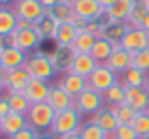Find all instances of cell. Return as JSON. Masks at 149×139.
Wrapping results in <instances>:
<instances>
[{"mask_svg": "<svg viewBox=\"0 0 149 139\" xmlns=\"http://www.w3.org/2000/svg\"><path fill=\"white\" fill-rule=\"evenodd\" d=\"M25 70L29 72L30 79H40V81H45V83H49V79L57 73V68L51 60V55H45V53H34L32 56H29Z\"/></svg>", "mask_w": 149, "mask_h": 139, "instance_id": "cell-1", "label": "cell"}, {"mask_svg": "<svg viewBox=\"0 0 149 139\" xmlns=\"http://www.w3.org/2000/svg\"><path fill=\"white\" fill-rule=\"evenodd\" d=\"M79 128H81V113L76 107H72V109L57 113L49 133L53 137H61V136H68V133L79 132Z\"/></svg>", "mask_w": 149, "mask_h": 139, "instance_id": "cell-2", "label": "cell"}, {"mask_svg": "<svg viewBox=\"0 0 149 139\" xmlns=\"http://www.w3.org/2000/svg\"><path fill=\"white\" fill-rule=\"evenodd\" d=\"M55 117H57V111H55L47 102L32 103L29 113H26L29 124L36 130H51V126H53V122H55Z\"/></svg>", "mask_w": 149, "mask_h": 139, "instance_id": "cell-3", "label": "cell"}, {"mask_svg": "<svg viewBox=\"0 0 149 139\" xmlns=\"http://www.w3.org/2000/svg\"><path fill=\"white\" fill-rule=\"evenodd\" d=\"M119 79H121L119 73H115L108 64H98V68L87 77L89 88H95V90L102 92V94H104L106 90H109L113 85L119 83Z\"/></svg>", "mask_w": 149, "mask_h": 139, "instance_id": "cell-4", "label": "cell"}, {"mask_svg": "<svg viewBox=\"0 0 149 139\" xmlns=\"http://www.w3.org/2000/svg\"><path fill=\"white\" fill-rule=\"evenodd\" d=\"M104 105H106L104 94L95 90V88H87L76 98V109L81 115H93L95 117L96 113H100L104 109Z\"/></svg>", "mask_w": 149, "mask_h": 139, "instance_id": "cell-5", "label": "cell"}, {"mask_svg": "<svg viewBox=\"0 0 149 139\" xmlns=\"http://www.w3.org/2000/svg\"><path fill=\"white\" fill-rule=\"evenodd\" d=\"M26 60H29V56H26L25 51L8 45V38L6 40L0 38V62H2V70L13 72V70L25 68Z\"/></svg>", "mask_w": 149, "mask_h": 139, "instance_id": "cell-6", "label": "cell"}, {"mask_svg": "<svg viewBox=\"0 0 149 139\" xmlns=\"http://www.w3.org/2000/svg\"><path fill=\"white\" fill-rule=\"evenodd\" d=\"M13 10L19 19H25L36 25L40 19L47 15V8L40 2V0H15Z\"/></svg>", "mask_w": 149, "mask_h": 139, "instance_id": "cell-7", "label": "cell"}, {"mask_svg": "<svg viewBox=\"0 0 149 139\" xmlns=\"http://www.w3.org/2000/svg\"><path fill=\"white\" fill-rule=\"evenodd\" d=\"M42 41V36L38 34V30L34 28H15V32L8 38V45L11 47H17L21 51H30V49H36Z\"/></svg>", "mask_w": 149, "mask_h": 139, "instance_id": "cell-8", "label": "cell"}, {"mask_svg": "<svg viewBox=\"0 0 149 139\" xmlns=\"http://www.w3.org/2000/svg\"><path fill=\"white\" fill-rule=\"evenodd\" d=\"M119 45L130 53H138L142 49H147L149 47V32H146L143 28H138V26H127Z\"/></svg>", "mask_w": 149, "mask_h": 139, "instance_id": "cell-9", "label": "cell"}, {"mask_svg": "<svg viewBox=\"0 0 149 139\" xmlns=\"http://www.w3.org/2000/svg\"><path fill=\"white\" fill-rule=\"evenodd\" d=\"M74 15L83 21H100L102 17H106V10L100 6L98 0H76L72 4Z\"/></svg>", "mask_w": 149, "mask_h": 139, "instance_id": "cell-10", "label": "cell"}, {"mask_svg": "<svg viewBox=\"0 0 149 139\" xmlns=\"http://www.w3.org/2000/svg\"><path fill=\"white\" fill-rule=\"evenodd\" d=\"M0 77H2L8 92H23L26 88V85H29V81H30V75L25 68L13 70V72L2 70V72H0Z\"/></svg>", "mask_w": 149, "mask_h": 139, "instance_id": "cell-11", "label": "cell"}, {"mask_svg": "<svg viewBox=\"0 0 149 139\" xmlns=\"http://www.w3.org/2000/svg\"><path fill=\"white\" fill-rule=\"evenodd\" d=\"M47 103L57 111V113H61V111L76 107V98H74L72 94H68L61 85H51L49 96H47Z\"/></svg>", "mask_w": 149, "mask_h": 139, "instance_id": "cell-12", "label": "cell"}, {"mask_svg": "<svg viewBox=\"0 0 149 139\" xmlns=\"http://www.w3.org/2000/svg\"><path fill=\"white\" fill-rule=\"evenodd\" d=\"M125 103L136 109L138 113H146L149 107V90L140 87H127L125 88Z\"/></svg>", "mask_w": 149, "mask_h": 139, "instance_id": "cell-13", "label": "cell"}, {"mask_svg": "<svg viewBox=\"0 0 149 139\" xmlns=\"http://www.w3.org/2000/svg\"><path fill=\"white\" fill-rule=\"evenodd\" d=\"M138 0H117L109 10H106V21L108 23H127L132 10L136 8Z\"/></svg>", "mask_w": 149, "mask_h": 139, "instance_id": "cell-14", "label": "cell"}, {"mask_svg": "<svg viewBox=\"0 0 149 139\" xmlns=\"http://www.w3.org/2000/svg\"><path fill=\"white\" fill-rule=\"evenodd\" d=\"M49 88L51 85L45 83V81L40 79H30L26 88L23 90V94L26 96L30 103H42V102H47V96H49Z\"/></svg>", "mask_w": 149, "mask_h": 139, "instance_id": "cell-15", "label": "cell"}, {"mask_svg": "<svg viewBox=\"0 0 149 139\" xmlns=\"http://www.w3.org/2000/svg\"><path fill=\"white\" fill-rule=\"evenodd\" d=\"M106 64H108V66L111 68L115 73L123 75L128 68H132V53L127 51V49H123L119 45V47H115V51L111 53V56L108 58V62H106Z\"/></svg>", "mask_w": 149, "mask_h": 139, "instance_id": "cell-16", "label": "cell"}, {"mask_svg": "<svg viewBox=\"0 0 149 139\" xmlns=\"http://www.w3.org/2000/svg\"><path fill=\"white\" fill-rule=\"evenodd\" d=\"M58 85H61L68 94H72L74 98H77L83 90H87V88H89L87 77L76 75V73H72V72H66L64 75H62V79H61V83H58Z\"/></svg>", "mask_w": 149, "mask_h": 139, "instance_id": "cell-17", "label": "cell"}, {"mask_svg": "<svg viewBox=\"0 0 149 139\" xmlns=\"http://www.w3.org/2000/svg\"><path fill=\"white\" fill-rule=\"evenodd\" d=\"M96 68H98V62L93 58V55H74V60L70 64L68 72L81 77H89Z\"/></svg>", "mask_w": 149, "mask_h": 139, "instance_id": "cell-18", "label": "cell"}, {"mask_svg": "<svg viewBox=\"0 0 149 139\" xmlns=\"http://www.w3.org/2000/svg\"><path fill=\"white\" fill-rule=\"evenodd\" d=\"M93 122H96L104 130L106 136H113V132L119 128V120H117V115L113 111V107H104L100 113H96L93 117Z\"/></svg>", "mask_w": 149, "mask_h": 139, "instance_id": "cell-19", "label": "cell"}, {"mask_svg": "<svg viewBox=\"0 0 149 139\" xmlns=\"http://www.w3.org/2000/svg\"><path fill=\"white\" fill-rule=\"evenodd\" d=\"M29 124V118L26 115H19V113H10L8 117L2 118V133L8 137H13L17 132L25 130Z\"/></svg>", "mask_w": 149, "mask_h": 139, "instance_id": "cell-20", "label": "cell"}, {"mask_svg": "<svg viewBox=\"0 0 149 139\" xmlns=\"http://www.w3.org/2000/svg\"><path fill=\"white\" fill-rule=\"evenodd\" d=\"M77 32H79V30H77V26L74 25L72 21L58 23L57 30H55V38H53V40L57 41L58 47H70V45L74 43V40H76Z\"/></svg>", "mask_w": 149, "mask_h": 139, "instance_id": "cell-21", "label": "cell"}, {"mask_svg": "<svg viewBox=\"0 0 149 139\" xmlns=\"http://www.w3.org/2000/svg\"><path fill=\"white\" fill-rule=\"evenodd\" d=\"M17 13H15V10H11V8L8 6H0V38L2 40H6V38H10L11 34L15 32V28H17Z\"/></svg>", "mask_w": 149, "mask_h": 139, "instance_id": "cell-22", "label": "cell"}, {"mask_svg": "<svg viewBox=\"0 0 149 139\" xmlns=\"http://www.w3.org/2000/svg\"><path fill=\"white\" fill-rule=\"evenodd\" d=\"M95 41H96V36L89 30H79L74 40V43L70 45L74 55H91L93 47H95Z\"/></svg>", "mask_w": 149, "mask_h": 139, "instance_id": "cell-23", "label": "cell"}, {"mask_svg": "<svg viewBox=\"0 0 149 139\" xmlns=\"http://www.w3.org/2000/svg\"><path fill=\"white\" fill-rule=\"evenodd\" d=\"M115 47H119V43H113V41L108 40V38H96L91 55L98 64H106L108 58L111 56V53L115 51Z\"/></svg>", "mask_w": 149, "mask_h": 139, "instance_id": "cell-24", "label": "cell"}, {"mask_svg": "<svg viewBox=\"0 0 149 139\" xmlns=\"http://www.w3.org/2000/svg\"><path fill=\"white\" fill-rule=\"evenodd\" d=\"M123 85L125 87H140V88H146L147 87V81H149V73L142 72L138 68H128L127 72L123 73Z\"/></svg>", "mask_w": 149, "mask_h": 139, "instance_id": "cell-25", "label": "cell"}, {"mask_svg": "<svg viewBox=\"0 0 149 139\" xmlns=\"http://www.w3.org/2000/svg\"><path fill=\"white\" fill-rule=\"evenodd\" d=\"M47 17H51L55 23H68V21H74V10H72V4H68V2H64L62 0L61 4H57V6H53V8H49L47 10Z\"/></svg>", "mask_w": 149, "mask_h": 139, "instance_id": "cell-26", "label": "cell"}, {"mask_svg": "<svg viewBox=\"0 0 149 139\" xmlns=\"http://www.w3.org/2000/svg\"><path fill=\"white\" fill-rule=\"evenodd\" d=\"M51 60H53L57 72H61V70L68 72L70 64H72V60H74V53H72L70 47H57V51L51 55Z\"/></svg>", "mask_w": 149, "mask_h": 139, "instance_id": "cell-27", "label": "cell"}, {"mask_svg": "<svg viewBox=\"0 0 149 139\" xmlns=\"http://www.w3.org/2000/svg\"><path fill=\"white\" fill-rule=\"evenodd\" d=\"M8 102H10V107H11V113H19V115H26L30 109L32 103L26 100V96L23 92H8Z\"/></svg>", "mask_w": 149, "mask_h": 139, "instance_id": "cell-28", "label": "cell"}, {"mask_svg": "<svg viewBox=\"0 0 149 139\" xmlns=\"http://www.w3.org/2000/svg\"><path fill=\"white\" fill-rule=\"evenodd\" d=\"M125 85L121 83H117V85H113L109 90H106L104 92V102L108 103L109 107H117V105H121V103H125Z\"/></svg>", "mask_w": 149, "mask_h": 139, "instance_id": "cell-29", "label": "cell"}, {"mask_svg": "<svg viewBox=\"0 0 149 139\" xmlns=\"http://www.w3.org/2000/svg\"><path fill=\"white\" fill-rule=\"evenodd\" d=\"M113 111H115L117 115V120H119V126L121 124H128L132 126V122L136 120V117H138V111L132 109L130 105H127V103H121V105L113 107Z\"/></svg>", "mask_w": 149, "mask_h": 139, "instance_id": "cell-30", "label": "cell"}, {"mask_svg": "<svg viewBox=\"0 0 149 139\" xmlns=\"http://www.w3.org/2000/svg\"><path fill=\"white\" fill-rule=\"evenodd\" d=\"M125 30H127V23H108L102 38H108L113 43H119L123 34H125Z\"/></svg>", "mask_w": 149, "mask_h": 139, "instance_id": "cell-31", "label": "cell"}, {"mask_svg": "<svg viewBox=\"0 0 149 139\" xmlns=\"http://www.w3.org/2000/svg\"><path fill=\"white\" fill-rule=\"evenodd\" d=\"M147 13H149L147 6L138 0L136 8L132 10V13H130V17L127 19V26H138V28H142V23H143V19L147 17Z\"/></svg>", "mask_w": 149, "mask_h": 139, "instance_id": "cell-32", "label": "cell"}, {"mask_svg": "<svg viewBox=\"0 0 149 139\" xmlns=\"http://www.w3.org/2000/svg\"><path fill=\"white\" fill-rule=\"evenodd\" d=\"M79 136H81V139H106L108 137L104 133V130H102L96 122H93V120L87 122V124H81Z\"/></svg>", "mask_w": 149, "mask_h": 139, "instance_id": "cell-33", "label": "cell"}, {"mask_svg": "<svg viewBox=\"0 0 149 139\" xmlns=\"http://www.w3.org/2000/svg\"><path fill=\"white\" fill-rule=\"evenodd\" d=\"M34 28L38 30V34L42 36V40H45V38H55V30H57V23L53 21L51 17L45 15L44 19H40V21L34 25Z\"/></svg>", "mask_w": 149, "mask_h": 139, "instance_id": "cell-34", "label": "cell"}, {"mask_svg": "<svg viewBox=\"0 0 149 139\" xmlns=\"http://www.w3.org/2000/svg\"><path fill=\"white\" fill-rule=\"evenodd\" d=\"M132 66L149 73V47L142 49L138 53H132Z\"/></svg>", "mask_w": 149, "mask_h": 139, "instance_id": "cell-35", "label": "cell"}, {"mask_svg": "<svg viewBox=\"0 0 149 139\" xmlns=\"http://www.w3.org/2000/svg\"><path fill=\"white\" fill-rule=\"evenodd\" d=\"M132 128L136 130V133L140 136V139L149 136V113H138L136 120L132 122Z\"/></svg>", "mask_w": 149, "mask_h": 139, "instance_id": "cell-36", "label": "cell"}, {"mask_svg": "<svg viewBox=\"0 0 149 139\" xmlns=\"http://www.w3.org/2000/svg\"><path fill=\"white\" fill-rule=\"evenodd\" d=\"M113 139H140V136L136 133V130L128 124H121L119 128L113 132Z\"/></svg>", "mask_w": 149, "mask_h": 139, "instance_id": "cell-37", "label": "cell"}, {"mask_svg": "<svg viewBox=\"0 0 149 139\" xmlns=\"http://www.w3.org/2000/svg\"><path fill=\"white\" fill-rule=\"evenodd\" d=\"M38 137H40L38 130H36V128H32V126H26L25 130L17 132L13 137H10V139H38Z\"/></svg>", "mask_w": 149, "mask_h": 139, "instance_id": "cell-38", "label": "cell"}, {"mask_svg": "<svg viewBox=\"0 0 149 139\" xmlns=\"http://www.w3.org/2000/svg\"><path fill=\"white\" fill-rule=\"evenodd\" d=\"M11 113V107H10V102H8V98L4 96V98H0V118L8 117V115Z\"/></svg>", "mask_w": 149, "mask_h": 139, "instance_id": "cell-39", "label": "cell"}, {"mask_svg": "<svg viewBox=\"0 0 149 139\" xmlns=\"http://www.w3.org/2000/svg\"><path fill=\"white\" fill-rule=\"evenodd\" d=\"M34 23L30 21H25V19H17V28H32Z\"/></svg>", "mask_w": 149, "mask_h": 139, "instance_id": "cell-40", "label": "cell"}, {"mask_svg": "<svg viewBox=\"0 0 149 139\" xmlns=\"http://www.w3.org/2000/svg\"><path fill=\"white\" fill-rule=\"evenodd\" d=\"M40 2H42V4H44V6L49 10V8H53V6H57V4H61L62 0H40Z\"/></svg>", "mask_w": 149, "mask_h": 139, "instance_id": "cell-41", "label": "cell"}, {"mask_svg": "<svg viewBox=\"0 0 149 139\" xmlns=\"http://www.w3.org/2000/svg\"><path fill=\"white\" fill-rule=\"evenodd\" d=\"M98 2H100V6L104 8V10H109V8H111L117 0H98Z\"/></svg>", "mask_w": 149, "mask_h": 139, "instance_id": "cell-42", "label": "cell"}, {"mask_svg": "<svg viewBox=\"0 0 149 139\" xmlns=\"http://www.w3.org/2000/svg\"><path fill=\"white\" fill-rule=\"evenodd\" d=\"M57 139H81V136H79V132H76V133H68V136H61Z\"/></svg>", "mask_w": 149, "mask_h": 139, "instance_id": "cell-43", "label": "cell"}, {"mask_svg": "<svg viewBox=\"0 0 149 139\" xmlns=\"http://www.w3.org/2000/svg\"><path fill=\"white\" fill-rule=\"evenodd\" d=\"M142 28L146 30V32H149V13H147V17L143 19V23H142Z\"/></svg>", "mask_w": 149, "mask_h": 139, "instance_id": "cell-44", "label": "cell"}, {"mask_svg": "<svg viewBox=\"0 0 149 139\" xmlns=\"http://www.w3.org/2000/svg\"><path fill=\"white\" fill-rule=\"evenodd\" d=\"M15 2V0H0V6H8V4Z\"/></svg>", "mask_w": 149, "mask_h": 139, "instance_id": "cell-45", "label": "cell"}, {"mask_svg": "<svg viewBox=\"0 0 149 139\" xmlns=\"http://www.w3.org/2000/svg\"><path fill=\"white\" fill-rule=\"evenodd\" d=\"M2 88H6V85H4V81H2V77H0V90Z\"/></svg>", "mask_w": 149, "mask_h": 139, "instance_id": "cell-46", "label": "cell"}, {"mask_svg": "<svg viewBox=\"0 0 149 139\" xmlns=\"http://www.w3.org/2000/svg\"><path fill=\"white\" fill-rule=\"evenodd\" d=\"M140 2H143V4L147 6V10H149V0H140Z\"/></svg>", "mask_w": 149, "mask_h": 139, "instance_id": "cell-47", "label": "cell"}, {"mask_svg": "<svg viewBox=\"0 0 149 139\" xmlns=\"http://www.w3.org/2000/svg\"><path fill=\"white\" fill-rule=\"evenodd\" d=\"M64 2H68V4H74V2H76V0H64Z\"/></svg>", "mask_w": 149, "mask_h": 139, "instance_id": "cell-48", "label": "cell"}, {"mask_svg": "<svg viewBox=\"0 0 149 139\" xmlns=\"http://www.w3.org/2000/svg\"><path fill=\"white\" fill-rule=\"evenodd\" d=\"M0 133H2V118H0Z\"/></svg>", "mask_w": 149, "mask_h": 139, "instance_id": "cell-49", "label": "cell"}, {"mask_svg": "<svg viewBox=\"0 0 149 139\" xmlns=\"http://www.w3.org/2000/svg\"><path fill=\"white\" fill-rule=\"evenodd\" d=\"M38 139H51V137H44V136H40V137H38Z\"/></svg>", "mask_w": 149, "mask_h": 139, "instance_id": "cell-50", "label": "cell"}, {"mask_svg": "<svg viewBox=\"0 0 149 139\" xmlns=\"http://www.w3.org/2000/svg\"><path fill=\"white\" fill-rule=\"evenodd\" d=\"M106 139H113V137H111V136H108V137H106Z\"/></svg>", "mask_w": 149, "mask_h": 139, "instance_id": "cell-51", "label": "cell"}, {"mask_svg": "<svg viewBox=\"0 0 149 139\" xmlns=\"http://www.w3.org/2000/svg\"><path fill=\"white\" fill-rule=\"evenodd\" d=\"M146 88H147V90H149V81H147V87H146Z\"/></svg>", "mask_w": 149, "mask_h": 139, "instance_id": "cell-52", "label": "cell"}, {"mask_svg": "<svg viewBox=\"0 0 149 139\" xmlns=\"http://www.w3.org/2000/svg\"><path fill=\"white\" fill-rule=\"evenodd\" d=\"M0 72H2V62H0Z\"/></svg>", "mask_w": 149, "mask_h": 139, "instance_id": "cell-53", "label": "cell"}, {"mask_svg": "<svg viewBox=\"0 0 149 139\" xmlns=\"http://www.w3.org/2000/svg\"><path fill=\"white\" fill-rule=\"evenodd\" d=\"M142 139H149V136H146V137H142Z\"/></svg>", "mask_w": 149, "mask_h": 139, "instance_id": "cell-54", "label": "cell"}, {"mask_svg": "<svg viewBox=\"0 0 149 139\" xmlns=\"http://www.w3.org/2000/svg\"><path fill=\"white\" fill-rule=\"evenodd\" d=\"M146 113H149V107H147V111H146Z\"/></svg>", "mask_w": 149, "mask_h": 139, "instance_id": "cell-55", "label": "cell"}]
</instances>
